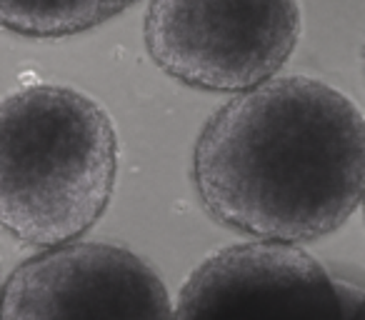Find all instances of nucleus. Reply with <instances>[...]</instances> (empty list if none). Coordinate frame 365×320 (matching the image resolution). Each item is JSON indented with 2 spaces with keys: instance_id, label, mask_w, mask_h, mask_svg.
Returning a JSON list of instances; mask_svg holds the SVG:
<instances>
[{
  "instance_id": "obj_1",
  "label": "nucleus",
  "mask_w": 365,
  "mask_h": 320,
  "mask_svg": "<svg viewBox=\"0 0 365 320\" xmlns=\"http://www.w3.org/2000/svg\"><path fill=\"white\" fill-rule=\"evenodd\" d=\"M205 213L265 243L300 245L338 230L365 198V115L308 76L235 93L193 148Z\"/></svg>"
},
{
  "instance_id": "obj_2",
  "label": "nucleus",
  "mask_w": 365,
  "mask_h": 320,
  "mask_svg": "<svg viewBox=\"0 0 365 320\" xmlns=\"http://www.w3.org/2000/svg\"><path fill=\"white\" fill-rule=\"evenodd\" d=\"M118 133L91 96L31 83L0 108V220L16 240L58 248L103 218L118 178Z\"/></svg>"
},
{
  "instance_id": "obj_3",
  "label": "nucleus",
  "mask_w": 365,
  "mask_h": 320,
  "mask_svg": "<svg viewBox=\"0 0 365 320\" xmlns=\"http://www.w3.org/2000/svg\"><path fill=\"white\" fill-rule=\"evenodd\" d=\"M303 33L300 0H150L143 38L182 86L245 93L273 81Z\"/></svg>"
},
{
  "instance_id": "obj_4",
  "label": "nucleus",
  "mask_w": 365,
  "mask_h": 320,
  "mask_svg": "<svg viewBox=\"0 0 365 320\" xmlns=\"http://www.w3.org/2000/svg\"><path fill=\"white\" fill-rule=\"evenodd\" d=\"M360 295L300 245L255 240L200 260L175 320H350Z\"/></svg>"
},
{
  "instance_id": "obj_5",
  "label": "nucleus",
  "mask_w": 365,
  "mask_h": 320,
  "mask_svg": "<svg viewBox=\"0 0 365 320\" xmlns=\"http://www.w3.org/2000/svg\"><path fill=\"white\" fill-rule=\"evenodd\" d=\"M3 320H175L163 278L113 243L46 248L3 285Z\"/></svg>"
},
{
  "instance_id": "obj_6",
  "label": "nucleus",
  "mask_w": 365,
  "mask_h": 320,
  "mask_svg": "<svg viewBox=\"0 0 365 320\" xmlns=\"http://www.w3.org/2000/svg\"><path fill=\"white\" fill-rule=\"evenodd\" d=\"M138 0H0V21L23 38H68L91 31Z\"/></svg>"
},
{
  "instance_id": "obj_7",
  "label": "nucleus",
  "mask_w": 365,
  "mask_h": 320,
  "mask_svg": "<svg viewBox=\"0 0 365 320\" xmlns=\"http://www.w3.org/2000/svg\"><path fill=\"white\" fill-rule=\"evenodd\" d=\"M350 320H365V293L360 295V300L355 303L353 308V315H350Z\"/></svg>"
},
{
  "instance_id": "obj_8",
  "label": "nucleus",
  "mask_w": 365,
  "mask_h": 320,
  "mask_svg": "<svg viewBox=\"0 0 365 320\" xmlns=\"http://www.w3.org/2000/svg\"><path fill=\"white\" fill-rule=\"evenodd\" d=\"M363 63H365V43H363Z\"/></svg>"
},
{
  "instance_id": "obj_9",
  "label": "nucleus",
  "mask_w": 365,
  "mask_h": 320,
  "mask_svg": "<svg viewBox=\"0 0 365 320\" xmlns=\"http://www.w3.org/2000/svg\"><path fill=\"white\" fill-rule=\"evenodd\" d=\"M363 215H365V198H363Z\"/></svg>"
}]
</instances>
